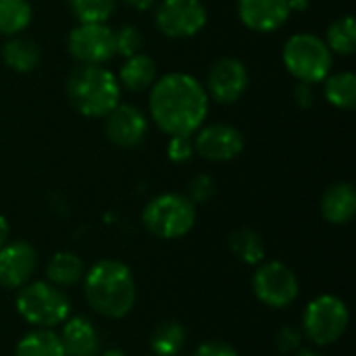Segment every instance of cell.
I'll use <instances>...</instances> for the list:
<instances>
[{"label":"cell","mask_w":356,"mask_h":356,"mask_svg":"<svg viewBox=\"0 0 356 356\" xmlns=\"http://www.w3.org/2000/svg\"><path fill=\"white\" fill-rule=\"evenodd\" d=\"M211 98L204 83L190 73L173 71L150 86L148 113L167 136H194L207 121Z\"/></svg>","instance_id":"1"},{"label":"cell","mask_w":356,"mask_h":356,"mask_svg":"<svg viewBox=\"0 0 356 356\" xmlns=\"http://www.w3.org/2000/svg\"><path fill=\"white\" fill-rule=\"evenodd\" d=\"M83 296L94 313L104 319L127 317L138 300L131 269L115 259H102L83 273Z\"/></svg>","instance_id":"2"},{"label":"cell","mask_w":356,"mask_h":356,"mask_svg":"<svg viewBox=\"0 0 356 356\" xmlns=\"http://www.w3.org/2000/svg\"><path fill=\"white\" fill-rule=\"evenodd\" d=\"M117 75L104 65H77L65 83V94L75 113L90 119H104L121 102Z\"/></svg>","instance_id":"3"},{"label":"cell","mask_w":356,"mask_h":356,"mask_svg":"<svg viewBox=\"0 0 356 356\" xmlns=\"http://www.w3.org/2000/svg\"><path fill=\"white\" fill-rule=\"evenodd\" d=\"M282 60L286 71L302 83H323L332 73L334 54L325 40L313 31H298L290 35L282 48Z\"/></svg>","instance_id":"4"},{"label":"cell","mask_w":356,"mask_h":356,"mask_svg":"<svg viewBox=\"0 0 356 356\" xmlns=\"http://www.w3.org/2000/svg\"><path fill=\"white\" fill-rule=\"evenodd\" d=\"M15 307L23 321L35 330H54L71 317L69 296L50 282H31L19 288Z\"/></svg>","instance_id":"5"},{"label":"cell","mask_w":356,"mask_h":356,"mask_svg":"<svg viewBox=\"0 0 356 356\" xmlns=\"http://www.w3.org/2000/svg\"><path fill=\"white\" fill-rule=\"evenodd\" d=\"M142 223L159 240H179L196 225V204L186 194H159L146 202Z\"/></svg>","instance_id":"6"},{"label":"cell","mask_w":356,"mask_h":356,"mask_svg":"<svg viewBox=\"0 0 356 356\" xmlns=\"http://www.w3.org/2000/svg\"><path fill=\"white\" fill-rule=\"evenodd\" d=\"M350 323L348 307L334 294L315 296L302 315V332L315 346H332L340 342Z\"/></svg>","instance_id":"7"},{"label":"cell","mask_w":356,"mask_h":356,"mask_svg":"<svg viewBox=\"0 0 356 356\" xmlns=\"http://www.w3.org/2000/svg\"><path fill=\"white\" fill-rule=\"evenodd\" d=\"M209 21V10L202 0H159L154 10L156 29L171 40L198 35Z\"/></svg>","instance_id":"8"},{"label":"cell","mask_w":356,"mask_h":356,"mask_svg":"<svg viewBox=\"0 0 356 356\" xmlns=\"http://www.w3.org/2000/svg\"><path fill=\"white\" fill-rule=\"evenodd\" d=\"M252 292L261 305L269 309H286L298 298L300 282L288 265L269 261L261 263L252 275Z\"/></svg>","instance_id":"9"},{"label":"cell","mask_w":356,"mask_h":356,"mask_svg":"<svg viewBox=\"0 0 356 356\" xmlns=\"http://www.w3.org/2000/svg\"><path fill=\"white\" fill-rule=\"evenodd\" d=\"M67 50L79 65H106L115 56V35L106 23H77L67 35Z\"/></svg>","instance_id":"10"},{"label":"cell","mask_w":356,"mask_h":356,"mask_svg":"<svg viewBox=\"0 0 356 356\" xmlns=\"http://www.w3.org/2000/svg\"><path fill=\"white\" fill-rule=\"evenodd\" d=\"M248 83L250 73L246 65L236 56H221L211 65L204 90L211 100L219 104H234L246 94Z\"/></svg>","instance_id":"11"},{"label":"cell","mask_w":356,"mask_h":356,"mask_svg":"<svg viewBox=\"0 0 356 356\" xmlns=\"http://www.w3.org/2000/svg\"><path fill=\"white\" fill-rule=\"evenodd\" d=\"M194 152L211 163H229L244 150V136L232 123L202 125L194 138Z\"/></svg>","instance_id":"12"},{"label":"cell","mask_w":356,"mask_h":356,"mask_svg":"<svg viewBox=\"0 0 356 356\" xmlns=\"http://www.w3.org/2000/svg\"><path fill=\"white\" fill-rule=\"evenodd\" d=\"M104 136L117 148H138L148 136V117L140 106L119 102L104 117Z\"/></svg>","instance_id":"13"},{"label":"cell","mask_w":356,"mask_h":356,"mask_svg":"<svg viewBox=\"0 0 356 356\" xmlns=\"http://www.w3.org/2000/svg\"><path fill=\"white\" fill-rule=\"evenodd\" d=\"M38 269V252L29 242H6L0 248V288L19 290L31 282Z\"/></svg>","instance_id":"14"},{"label":"cell","mask_w":356,"mask_h":356,"mask_svg":"<svg viewBox=\"0 0 356 356\" xmlns=\"http://www.w3.org/2000/svg\"><path fill=\"white\" fill-rule=\"evenodd\" d=\"M290 0H238L242 25L257 33H271L290 21Z\"/></svg>","instance_id":"15"},{"label":"cell","mask_w":356,"mask_h":356,"mask_svg":"<svg viewBox=\"0 0 356 356\" xmlns=\"http://www.w3.org/2000/svg\"><path fill=\"white\" fill-rule=\"evenodd\" d=\"M60 344L67 356H98L100 355V334L96 325L83 317H69L63 323Z\"/></svg>","instance_id":"16"},{"label":"cell","mask_w":356,"mask_h":356,"mask_svg":"<svg viewBox=\"0 0 356 356\" xmlns=\"http://www.w3.org/2000/svg\"><path fill=\"white\" fill-rule=\"evenodd\" d=\"M321 215L332 225H346L356 215V188L350 181L332 184L319 202Z\"/></svg>","instance_id":"17"},{"label":"cell","mask_w":356,"mask_h":356,"mask_svg":"<svg viewBox=\"0 0 356 356\" xmlns=\"http://www.w3.org/2000/svg\"><path fill=\"white\" fill-rule=\"evenodd\" d=\"M0 58L15 73H31L42 60V48L31 38L13 35L0 46Z\"/></svg>","instance_id":"18"},{"label":"cell","mask_w":356,"mask_h":356,"mask_svg":"<svg viewBox=\"0 0 356 356\" xmlns=\"http://www.w3.org/2000/svg\"><path fill=\"white\" fill-rule=\"evenodd\" d=\"M156 60L146 52H138L125 58L123 67L117 73V79L119 86L125 88L127 92H144L150 90V86L156 81Z\"/></svg>","instance_id":"19"},{"label":"cell","mask_w":356,"mask_h":356,"mask_svg":"<svg viewBox=\"0 0 356 356\" xmlns=\"http://www.w3.org/2000/svg\"><path fill=\"white\" fill-rule=\"evenodd\" d=\"M86 265L83 261L69 250H60L50 257L46 265V282H50L56 288H71L83 280Z\"/></svg>","instance_id":"20"},{"label":"cell","mask_w":356,"mask_h":356,"mask_svg":"<svg viewBox=\"0 0 356 356\" xmlns=\"http://www.w3.org/2000/svg\"><path fill=\"white\" fill-rule=\"evenodd\" d=\"M229 250L232 254L250 267H257L265 261V242L261 238L259 232L250 229V227H238L229 234Z\"/></svg>","instance_id":"21"},{"label":"cell","mask_w":356,"mask_h":356,"mask_svg":"<svg viewBox=\"0 0 356 356\" xmlns=\"http://www.w3.org/2000/svg\"><path fill=\"white\" fill-rule=\"evenodd\" d=\"M186 327L175 319H165L150 334L152 356H177L186 346Z\"/></svg>","instance_id":"22"},{"label":"cell","mask_w":356,"mask_h":356,"mask_svg":"<svg viewBox=\"0 0 356 356\" xmlns=\"http://www.w3.org/2000/svg\"><path fill=\"white\" fill-rule=\"evenodd\" d=\"M323 96L338 111H353L356 106V75L353 71L330 73L323 79Z\"/></svg>","instance_id":"23"},{"label":"cell","mask_w":356,"mask_h":356,"mask_svg":"<svg viewBox=\"0 0 356 356\" xmlns=\"http://www.w3.org/2000/svg\"><path fill=\"white\" fill-rule=\"evenodd\" d=\"M13 356H67L63 350L58 334L52 330H33L25 334L17 346Z\"/></svg>","instance_id":"24"},{"label":"cell","mask_w":356,"mask_h":356,"mask_svg":"<svg viewBox=\"0 0 356 356\" xmlns=\"http://www.w3.org/2000/svg\"><path fill=\"white\" fill-rule=\"evenodd\" d=\"M33 17L29 0H0V35H21Z\"/></svg>","instance_id":"25"},{"label":"cell","mask_w":356,"mask_h":356,"mask_svg":"<svg viewBox=\"0 0 356 356\" xmlns=\"http://www.w3.org/2000/svg\"><path fill=\"white\" fill-rule=\"evenodd\" d=\"M325 44L332 50V54L350 56L356 50V25L353 15H342L334 19L325 31Z\"/></svg>","instance_id":"26"},{"label":"cell","mask_w":356,"mask_h":356,"mask_svg":"<svg viewBox=\"0 0 356 356\" xmlns=\"http://www.w3.org/2000/svg\"><path fill=\"white\" fill-rule=\"evenodd\" d=\"M67 4L77 23H106L115 15L119 0H67Z\"/></svg>","instance_id":"27"},{"label":"cell","mask_w":356,"mask_h":356,"mask_svg":"<svg viewBox=\"0 0 356 356\" xmlns=\"http://www.w3.org/2000/svg\"><path fill=\"white\" fill-rule=\"evenodd\" d=\"M113 35H115V56L129 58V56L142 52L144 38H142V31L136 25H129V23L121 25V27L113 29Z\"/></svg>","instance_id":"28"},{"label":"cell","mask_w":356,"mask_h":356,"mask_svg":"<svg viewBox=\"0 0 356 356\" xmlns=\"http://www.w3.org/2000/svg\"><path fill=\"white\" fill-rule=\"evenodd\" d=\"M215 192H217V186H215V179L209 173H196L186 184V196L194 204H204V202L213 200Z\"/></svg>","instance_id":"29"},{"label":"cell","mask_w":356,"mask_h":356,"mask_svg":"<svg viewBox=\"0 0 356 356\" xmlns=\"http://www.w3.org/2000/svg\"><path fill=\"white\" fill-rule=\"evenodd\" d=\"M194 142L192 136H169L167 142V156L173 163H188L194 156Z\"/></svg>","instance_id":"30"},{"label":"cell","mask_w":356,"mask_h":356,"mask_svg":"<svg viewBox=\"0 0 356 356\" xmlns=\"http://www.w3.org/2000/svg\"><path fill=\"white\" fill-rule=\"evenodd\" d=\"M300 344H302V334L296 327H292V325H286V327H282L275 334V346L284 355H290V353L300 350Z\"/></svg>","instance_id":"31"},{"label":"cell","mask_w":356,"mask_h":356,"mask_svg":"<svg viewBox=\"0 0 356 356\" xmlns=\"http://www.w3.org/2000/svg\"><path fill=\"white\" fill-rule=\"evenodd\" d=\"M192 356H238V350L232 344H227V342L211 340V342L200 344Z\"/></svg>","instance_id":"32"},{"label":"cell","mask_w":356,"mask_h":356,"mask_svg":"<svg viewBox=\"0 0 356 356\" xmlns=\"http://www.w3.org/2000/svg\"><path fill=\"white\" fill-rule=\"evenodd\" d=\"M292 96H294V102L300 106V108H311L317 100V94H315V86L311 83H302V81H296L294 90H292Z\"/></svg>","instance_id":"33"},{"label":"cell","mask_w":356,"mask_h":356,"mask_svg":"<svg viewBox=\"0 0 356 356\" xmlns=\"http://www.w3.org/2000/svg\"><path fill=\"white\" fill-rule=\"evenodd\" d=\"M156 2H159V0H123V4H127L129 8H134V10H138V13H146V10H150V8H154Z\"/></svg>","instance_id":"34"},{"label":"cell","mask_w":356,"mask_h":356,"mask_svg":"<svg viewBox=\"0 0 356 356\" xmlns=\"http://www.w3.org/2000/svg\"><path fill=\"white\" fill-rule=\"evenodd\" d=\"M8 236H10V227H8V221L4 215H0V248L8 242Z\"/></svg>","instance_id":"35"},{"label":"cell","mask_w":356,"mask_h":356,"mask_svg":"<svg viewBox=\"0 0 356 356\" xmlns=\"http://www.w3.org/2000/svg\"><path fill=\"white\" fill-rule=\"evenodd\" d=\"M311 6V0H290V10L292 13H305Z\"/></svg>","instance_id":"36"},{"label":"cell","mask_w":356,"mask_h":356,"mask_svg":"<svg viewBox=\"0 0 356 356\" xmlns=\"http://www.w3.org/2000/svg\"><path fill=\"white\" fill-rule=\"evenodd\" d=\"M100 356H127L123 350H119V348H108V350H104V353H100Z\"/></svg>","instance_id":"37"},{"label":"cell","mask_w":356,"mask_h":356,"mask_svg":"<svg viewBox=\"0 0 356 356\" xmlns=\"http://www.w3.org/2000/svg\"><path fill=\"white\" fill-rule=\"evenodd\" d=\"M294 356H321L319 353H315V350H309V348H302V350H296V355Z\"/></svg>","instance_id":"38"}]
</instances>
